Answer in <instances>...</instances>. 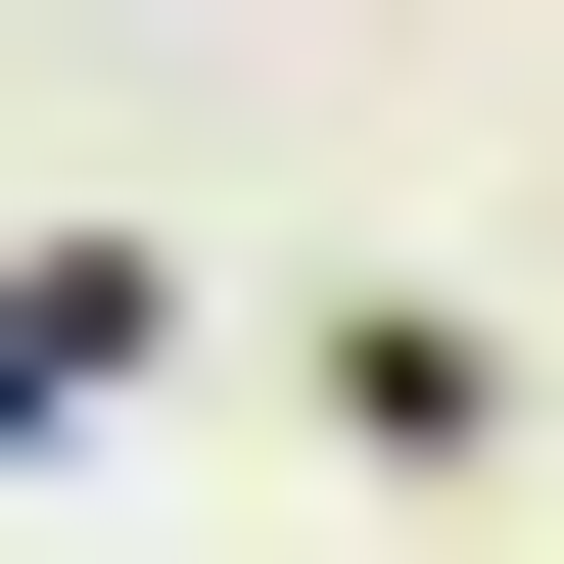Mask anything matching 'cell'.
I'll list each match as a JSON object with an SVG mask.
<instances>
[{"mask_svg": "<svg viewBox=\"0 0 564 564\" xmlns=\"http://www.w3.org/2000/svg\"><path fill=\"white\" fill-rule=\"evenodd\" d=\"M282 423L329 470H518V282H282Z\"/></svg>", "mask_w": 564, "mask_h": 564, "instance_id": "6da1fadb", "label": "cell"}, {"mask_svg": "<svg viewBox=\"0 0 564 564\" xmlns=\"http://www.w3.org/2000/svg\"><path fill=\"white\" fill-rule=\"evenodd\" d=\"M141 377H188V236H141V188H95V236H0V470H95Z\"/></svg>", "mask_w": 564, "mask_h": 564, "instance_id": "7a4b0ae2", "label": "cell"}]
</instances>
